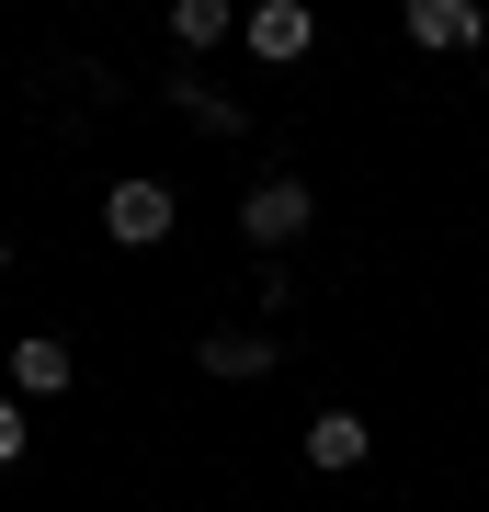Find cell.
Returning <instances> with one entry per match:
<instances>
[{"label": "cell", "mask_w": 489, "mask_h": 512, "mask_svg": "<svg viewBox=\"0 0 489 512\" xmlns=\"http://www.w3.org/2000/svg\"><path fill=\"white\" fill-rule=\"evenodd\" d=\"M171 228H182L171 183H114V194H103V239H114V251H160Z\"/></svg>", "instance_id": "1"}, {"label": "cell", "mask_w": 489, "mask_h": 512, "mask_svg": "<svg viewBox=\"0 0 489 512\" xmlns=\"http://www.w3.org/2000/svg\"><path fill=\"white\" fill-rule=\"evenodd\" d=\"M69 376H80V353L57 330H23L12 342V399H69Z\"/></svg>", "instance_id": "3"}, {"label": "cell", "mask_w": 489, "mask_h": 512, "mask_svg": "<svg viewBox=\"0 0 489 512\" xmlns=\"http://www.w3.org/2000/svg\"><path fill=\"white\" fill-rule=\"evenodd\" d=\"M0 274H12V239H0Z\"/></svg>", "instance_id": "11"}, {"label": "cell", "mask_w": 489, "mask_h": 512, "mask_svg": "<svg viewBox=\"0 0 489 512\" xmlns=\"http://www.w3.org/2000/svg\"><path fill=\"white\" fill-rule=\"evenodd\" d=\"M308 467H319V478L364 467V421H353V410H319V421H308Z\"/></svg>", "instance_id": "6"}, {"label": "cell", "mask_w": 489, "mask_h": 512, "mask_svg": "<svg viewBox=\"0 0 489 512\" xmlns=\"http://www.w3.org/2000/svg\"><path fill=\"white\" fill-rule=\"evenodd\" d=\"M171 103H182V126H205V137H239V103L217 92V80H171Z\"/></svg>", "instance_id": "8"}, {"label": "cell", "mask_w": 489, "mask_h": 512, "mask_svg": "<svg viewBox=\"0 0 489 512\" xmlns=\"http://www.w3.org/2000/svg\"><path fill=\"white\" fill-rule=\"evenodd\" d=\"M23 456V399H0V467Z\"/></svg>", "instance_id": "10"}, {"label": "cell", "mask_w": 489, "mask_h": 512, "mask_svg": "<svg viewBox=\"0 0 489 512\" xmlns=\"http://www.w3.org/2000/svg\"><path fill=\"white\" fill-rule=\"evenodd\" d=\"M410 46H478V12L467 0H410Z\"/></svg>", "instance_id": "7"}, {"label": "cell", "mask_w": 489, "mask_h": 512, "mask_svg": "<svg viewBox=\"0 0 489 512\" xmlns=\"http://www.w3.org/2000/svg\"><path fill=\"white\" fill-rule=\"evenodd\" d=\"M239 35H251L262 57H308V46H319V12H308V0H262Z\"/></svg>", "instance_id": "4"}, {"label": "cell", "mask_w": 489, "mask_h": 512, "mask_svg": "<svg viewBox=\"0 0 489 512\" xmlns=\"http://www.w3.org/2000/svg\"><path fill=\"white\" fill-rule=\"evenodd\" d=\"M308 217H319V194L296 183V171H273V183H251V205H239V228H251L262 251H285V239L308 228Z\"/></svg>", "instance_id": "2"}, {"label": "cell", "mask_w": 489, "mask_h": 512, "mask_svg": "<svg viewBox=\"0 0 489 512\" xmlns=\"http://www.w3.org/2000/svg\"><path fill=\"white\" fill-rule=\"evenodd\" d=\"M194 365H205V376H228V387H251V376H273V342H262V330H205Z\"/></svg>", "instance_id": "5"}, {"label": "cell", "mask_w": 489, "mask_h": 512, "mask_svg": "<svg viewBox=\"0 0 489 512\" xmlns=\"http://www.w3.org/2000/svg\"><path fill=\"white\" fill-rule=\"evenodd\" d=\"M228 35V0H171V46H217Z\"/></svg>", "instance_id": "9"}]
</instances>
